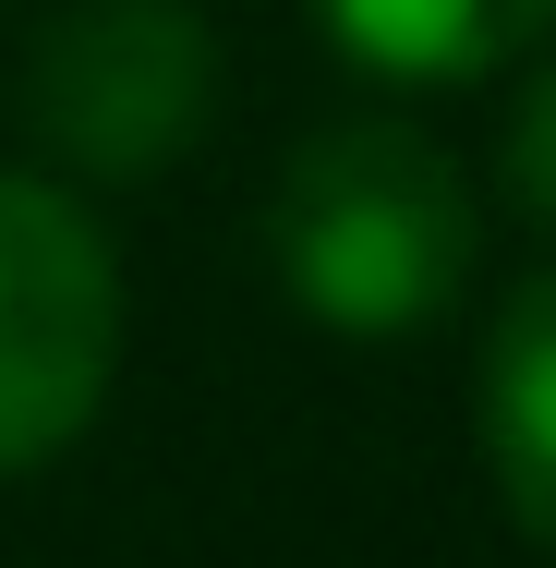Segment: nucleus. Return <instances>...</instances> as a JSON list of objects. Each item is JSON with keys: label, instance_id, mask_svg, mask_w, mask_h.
<instances>
[{"label": "nucleus", "instance_id": "obj_1", "mask_svg": "<svg viewBox=\"0 0 556 568\" xmlns=\"http://www.w3.org/2000/svg\"><path fill=\"white\" fill-rule=\"evenodd\" d=\"M279 291L338 339H400L472 278V182L412 121H315L266 194Z\"/></svg>", "mask_w": 556, "mask_h": 568}, {"label": "nucleus", "instance_id": "obj_2", "mask_svg": "<svg viewBox=\"0 0 556 568\" xmlns=\"http://www.w3.org/2000/svg\"><path fill=\"white\" fill-rule=\"evenodd\" d=\"M219 121V37L194 0H61L24 61V133L85 170V182H145L194 158Z\"/></svg>", "mask_w": 556, "mask_h": 568}, {"label": "nucleus", "instance_id": "obj_3", "mask_svg": "<svg viewBox=\"0 0 556 568\" xmlns=\"http://www.w3.org/2000/svg\"><path fill=\"white\" fill-rule=\"evenodd\" d=\"M121 363V266L110 230L61 182L0 170V484L61 459Z\"/></svg>", "mask_w": 556, "mask_h": 568}, {"label": "nucleus", "instance_id": "obj_4", "mask_svg": "<svg viewBox=\"0 0 556 568\" xmlns=\"http://www.w3.org/2000/svg\"><path fill=\"white\" fill-rule=\"evenodd\" d=\"M315 24L387 85H484L545 49L556 0H315Z\"/></svg>", "mask_w": 556, "mask_h": 568}, {"label": "nucleus", "instance_id": "obj_5", "mask_svg": "<svg viewBox=\"0 0 556 568\" xmlns=\"http://www.w3.org/2000/svg\"><path fill=\"white\" fill-rule=\"evenodd\" d=\"M484 459H496L508 520L556 557V266L508 291L484 339Z\"/></svg>", "mask_w": 556, "mask_h": 568}, {"label": "nucleus", "instance_id": "obj_6", "mask_svg": "<svg viewBox=\"0 0 556 568\" xmlns=\"http://www.w3.org/2000/svg\"><path fill=\"white\" fill-rule=\"evenodd\" d=\"M496 170H508V206L533 230H556V61L508 98V133H496Z\"/></svg>", "mask_w": 556, "mask_h": 568}]
</instances>
